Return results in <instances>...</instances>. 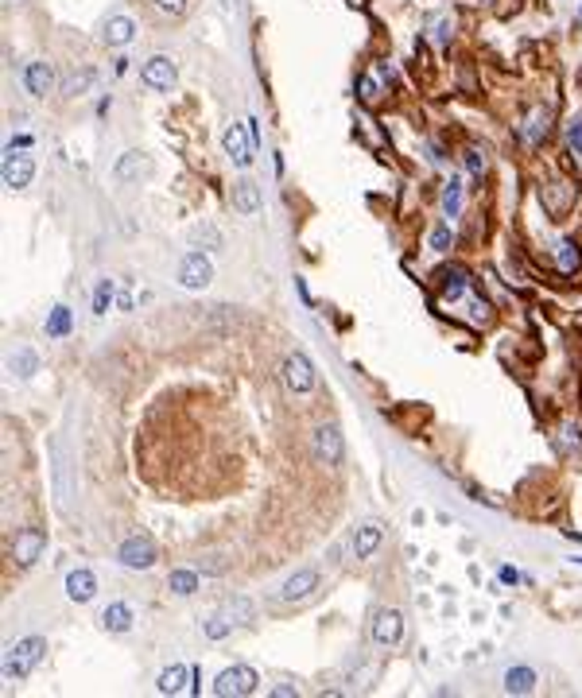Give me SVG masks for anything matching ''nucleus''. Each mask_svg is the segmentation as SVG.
I'll return each mask as SVG.
<instances>
[{
	"instance_id": "nucleus-1",
	"label": "nucleus",
	"mask_w": 582,
	"mask_h": 698,
	"mask_svg": "<svg viewBox=\"0 0 582 698\" xmlns=\"http://www.w3.org/2000/svg\"><path fill=\"white\" fill-rule=\"evenodd\" d=\"M43 652H47V640H43V636H28V640H20L4 656V675L8 679H28L31 671L39 667Z\"/></svg>"
},
{
	"instance_id": "nucleus-2",
	"label": "nucleus",
	"mask_w": 582,
	"mask_h": 698,
	"mask_svg": "<svg viewBox=\"0 0 582 698\" xmlns=\"http://www.w3.org/2000/svg\"><path fill=\"white\" fill-rule=\"evenodd\" d=\"M257 671L252 667H245V664H237V667H225L222 675L214 679V694L218 698H241V694H252L257 691Z\"/></svg>"
},
{
	"instance_id": "nucleus-3",
	"label": "nucleus",
	"mask_w": 582,
	"mask_h": 698,
	"mask_svg": "<svg viewBox=\"0 0 582 698\" xmlns=\"http://www.w3.org/2000/svg\"><path fill=\"white\" fill-rule=\"evenodd\" d=\"M140 78H144V86L148 90H155V93H167L175 82H179V70H175V63L167 55H152L144 63V70H140Z\"/></svg>"
},
{
	"instance_id": "nucleus-4",
	"label": "nucleus",
	"mask_w": 582,
	"mask_h": 698,
	"mask_svg": "<svg viewBox=\"0 0 582 698\" xmlns=\"http://www.w3.org/2000/svg\"><path fill=\"white\" fill-rule=\"evenodd\" d=\"M222 144H225V152H229V159H233L237 167H249V163H252V152H257V144H252V136H249V120H241V125H229L225 136H222Z\"/></svg>"
},
{
	"instance_id": "nucleus-5",
	"label": "nucleus",
	"mask_w": 582,
	"mask_h": 698,
	"mask_svg": "<svg viewBox=\"0 0 582 698\" xmlns=\"http://www.w3.org/2000/svg\"><path fill=\"white\" fill-rule=\"evenodd\" d=\"M117 559L125 563V567H132V570H148L155 563V543L148 540V535H128V540L121 543Z\"/></svg>"
},
{
	"instance_id": "nucleus-6",
	"label": "nucleus",
	"mask_w": 582,
	"mask_h": 698,
	"mask_svg": "<svg viewBox=\"0 0 582 698\" xmlns=\"http://www.w3.org/2000/svg\"><path fill=\"white\" fill-rule=\"evenodd\" d=\"M113 175H117V183H144L155 175V163L144 152H125L117 159V167H113Z\"/></svg>"
},
{
	"instance_id": "nucleus-7",
	"label": "nucleus",
	"mask_w": 582,
	"mask_h": 698,
	"mask_svg": "<svg viewBox=\"0 0 582 698\" xmlns=\"http://www.w3.org/2000/svg\"><path fill=\"white\" fill-rule=\"evenodd\" d=\"M210 279H214V268H210V260L202 252H187L179 264V284L190 287V291H202L210 287Z\"/></svg>"
},
{
	"instance_id": "nucleus-8",
	"label": "nucleus",
	"mask_w": 582,
	"mask_h": 698,
	"mask_svg": "<svg viewBox=\"0 0 582 698\" xmlns=\"http://www.w3.org/2000/svg\"><path fill=\"white\" fill-rule=\"evenodd\" d=\"M315 458H322L326 466H342L346 462V443H342V435H338V427H319L315 431Z\"/></svg>"
},
{
	"instance_id": "nucleus-9",
	"label": "nucleus",
	"mask_w": 582,
	"mask_h": 698,
	"mask_svg": "<svg viewBox=\"0 0 582 698\" xmlns=\"http://www.w3.org/2000/svg\"><path fill=\"white\" fill-rule=\"evenodd\" d=\"M284 384L291 388V392H299V396H307L315 388V369H311V361H307L303 353H291V357L284 361Z\"/></svg>"
},
{
	"instance_id": "nucleus-10",
	"label": "nucleus",
	"mask_w": 582,
	"mask_h": 698,
	"mask_svg": "<svg viewBox=\"0 0 582 698\" xmlns=\"http://www.w3.org/2000/svg\"><path fill=\"white\" fill-rule=\"evenodd\" d=\"M43 547H47L43 528H24V532H16V540H12V555H16L20 567H31V563L43 555Z\"/></svg>"
},
{
	"instance_id": "nucleus-11",
	"label": "nucleus",
	"mask_w": 582,
	"mask_h": 698,
	"mask_svg": "<svg viewBox=\"0 0 582 698\" xmlns=\"http://www.w3.org/2000/svg\"><path fill=\"white\" fill-rule=\"evenodd\" d=\"M35 179V159L24 152H4V187L24 190Z\"/></svg>"
},
{
	"instance_id": "nucleus-12",
	"label": "nucleus",
	"mask_w": 582,
	"mask_h": 698,
	"mask_svg": "<svg viewBox=\"0 0 582 698\" xmlns=\"http://www.w3.org/2000/svg\"><path fill=\"white\" fill-rule=\"evenodd\" d=\"M400 636H404V617L396 609H381L373 617V644L392 648V644H400Z\"/></svg>"
},
{
	"instance_id": "nucleus-13",
	"label": "nucleus",
	"mask_w": 582,
	"mask_h": 698,
	"mask_svg": "<svg viewBox=\"0 0 582 698\" xmlns=\"http://www.w3.org/2000/svg\"><path fill=\"white\" fill-rule=\"evenodd\" d=\"M315 590H319V570H295L284 586L276 590V597L280 602H303V597L315 594Z\"/></svg>"
},
{
	"instance_id": "nucleus-14",
	"label": "nucleus",
	"mask_w": 582,
	"mask_h": 698,
	"mask_svg": "<svg viewBox=\"0 0 582 698\" xmlns=\"http://www.w3.org/2000/svg\"><path fill=\"white\" fill-rule=\"evenodd\" d=\"M194 679H198V667H183V664H175V667H167V671H160V694H183V691H190L194 694Z\"/></svg>"
},
{
	"instance_id": "nucleus-15",
	"label": "nucleus",
	"mask_w": 582,
	"mask_h": 698,
	"mask_svg": "<svg viewBox=\"0 0 582 698\" xmlns=\"http://www.w3.org/2000/svg\"><path fill=\"white\" fill-rule=\"evenodd\" d=\"M93 594H97V578H93V570L78 567V570H70V574H66V597H70V602L86 605Z\"/></svg>"
},
{
	"instance_id": "nucleus-16",
	"label": "nucleus",
	"mask_w": 582,
	"mask_h": 698,
	"mask_svg": "<svg viewBox=\"0 0 582 698\" xmlns=\"http://www.w3.org/2000/svg\"><path fill=\"white\" fill-rule=\"evenodd\" d=\"M101 39H105V47H128V43L136 39V20H132V16H113V20H105Z\"/></svg>"
},
{
	"instance_id": "nucleus-17",
	"label": "nucleus",
	"mask_w": 582,
	"mask_h": 698,
	"mask_svg": "<svg viewBox=\"0 0 582 698\" xmlns=\"http://www.w3.org/2000/svg\"><path fill=\"white\" fill-rule=\"evenodd\" d=\"M381 543H384V528L381 524H361L357 528V535H354L357 559H373V555L381 551Z\"/></svg>"
},
{
	"instance_id": "nucleus-18",
	"label": "nucleus",
	"mask_w": 582,
	"mask_h": 698,
	"mask_svg": "<svg viewBox=\"0 0 582 698\" xmlns=\"http://www.w3.org/2000/svg\"><path fill=\"white\" fill-rule=\"evenodd\" d=\"M51 82H55V74H51L47 63H28V70H24V90L31 97H47Z\"/></svg>"
},
{
	"instance_id": "nucleus-19",
	"label": "nucleus",
	"mask_w": 582,
	"mask_h": 698,
	"mask_svg": "<svg viewBox=\"0 0 582 698\" xmlns=\"http://www.w3.org/2000/svg\"><path fill=\"white\" fill-rule=\"evenodd\" d=\"M101 629L113 632V636H125V632L132 629V609H128L125 602H113V605L101 613Z\"/></svg>"
},
{
	"instance_id": "nucleus-20",
	"label": "nucleus",
	"mask_w": 582,
	"mask_h": 698,
	"mask_svg": "<svg viewBox=\"0 0 582 698\" xmlns=\"http://www.w3.org/2000/svg\"><path fill=\"white\" fill-rule=\"evenodd\" d=\"M8 369H12V373L20 376V381H28V376L39 373V353L28 349V346H20V349L12 353V357H8Z\"/></svg>"
},
{
	"instance_id": "nucleus-21",
	"label": "nucleus",
	"mask_w": 582,
	"mask_h": 698,
	"mask_svg": "<svg viewBox=\"0 0 582 698\" xmlns=\"http://www.w3.org/2000/svg\"><path fill=\"white\" fill-rule=\"evenodd\" d=\"M505 691H509V694H532V691H536V671H532V667H509Z\"/></svg>"
},
{
	"instance_id": "nucleus-22",
	"label": "nucleus",
	"mask_w": 582,
	"mask_h": 698,
	"mask_svg": "<svg viewBox=\"0 0 582 698\" xmlns=\"http://www.w3.org/2000/svg\"><path fill=\"white\" fill-rule=\"evenodd\" d=\"M233 206L241 210V214H252V210H260V190H257V183H249V179H241L233 187Z\"/></svg>"
},
{
	"instance_id": "nucleus-23",
	"label": "nucleus",
	"mask_w": 582,
	"mask_h": 698,
	"mask_svg": "<svg viewBox=\"0 0 582 698\" xmlns=\"http://www.w3.org/2000/svg\"><path fill=\"white\" fill-rule=\"evenodd\" d=\"M74 330V314H70V307H51V314H47V334L51 338H66V334Z\"/></svg>"
},
{
	"instance_id": "nucleus-24",
	"label": "nucleus",
	"mask_w": 582,
	"mask_h": 698,
	"mask_svg": "<svg viewBox=\"0 0 582 698\" xmlns=\"http://www.w3.org/2000/svg\"><path fill=\"white\" fill-rule=\"evenodd\" d=\"M190 249H222V233H218L214 225H198V229H190Z\"/></svg>"
},
{
	"instance_id": "nucleus-25",
	"label": "nucleus",
	"mask_w": 582,
	"mask_h": 698,
	"mask_svg": "<svg viewBox=\"0 0 582 698\" xmlns=\"http://www.w3.org/2000/svg\"><path fill=\"white\" fill-rule=\"evenodd\" d=\"M222 613L233 625H249L252 621V602H245V597H229V602H222Z\"/></svg>"
},
{
	"instance_id": "nucleus-26",
	"label": "nucleus",
	"mask_w": 582,
	"mask_h": 698,
	"mask_svg": "<svg viewBox=\"0 0 582 698\" xmlns=\"http://www.w3.org/2000/svg\"><path fill=\"white\" fill-rule=\"evenodd\" d=\"M559 268L567 272V276H575V272L582 268V252H578V245L571 241V237H567V241H559Z\"/></svg>"
},
{
	"instance_id": "nucleus-27",
	"label": "nucleus",
	"mask_w": 582,
	"mask_h": 698,
	"mask_svg": "<svg viewBox=\"0 0 582 698\" xmlns=\"http://www.w3.org/2000/svg\"><path fill=\"white\" fill-rule=\"evenodd\" d=\"M167 586H171V594H194L198 590V570H175L171 578H167Z\"/></svg>"
},
{
	"instance_id": "nucleus-28",
	"label": "nucleus",
	"mask_w": 582,
	"mask_h": 698,
	"mask_svg": "<svg viewBox=\"0 0 582 698\" xmlns=\"http://www.w3.org/2000/svg\"><path fill=\"white\" fill-rule=\"evenodd\" d=\"M458 210H462V179H451L446 190H443V214L458 217Z\"/></svg>"
},
{
	"instance_id": "nucleus-29",
	"label": "nucleus",
	"mask_w": 582,
	"mask_h": 698,
	"mask_svg": "<svg viewBox=\"0 0 582 698\" xmlns=\"http://www.w3.org/2000/svg\"><path fill=\"white\" fill-rule=\"evenodd\" d=\"M93 82H97V70H93V66H86V70H78V74H70V78H66V93H70V97H78V93L90 90Z\"/></svg>"
},
{
	"instance_id": "nucleus-30",
	"label": "nucleus",
	"mask_w": 582,
	"mask_h": 698,
	"mask_svg": "<svg viewBox=\"0 0 582 698\" xmlns=\"http://www.w3.org/2000/svg\"><path fill=\"white\" fill-rule=\"evenodd\" d=\"M233 629H237V625L229 621V617L222 613V609H218V613H214V617H210V621H206V636H210V640H225V636L233 632Z\"/></svg>"
},
{
	"instance_id": "nucleus-31",
	"label": "nucleus",
	"mask_w": 582,
	"mask_h": 698,
	"mask_svg": "<svg viewBox=\"0 0 582 698\" xmlns=\"http://www.w3.org/2000/svg\"><path fill=\"white\" fill-rule=\"evenodd\" d=\"M466 287H470V276H466L462 268H451V272H446V284H443V295H446V299H458Z\"/></svg>"
},
{
	"instance_id": "nucleus-32",
	"label": "nucleus",
	"mask_w": 582,
	"mask_h": 698,
	"mask_svg": "<svg viewBox=\"0 0 582 698\" xmlns=\"http://www.w3.org/2000/svg\"><path fill=\"white\" fill-rule=\"evenodd\" d=\"M109 299H113V284H109V279H101V284H97V291H93V314H105V311H109Z\"/></svg>"
},
{
	"instance_id": "nucleus-33",
	"label": "nucleus",
	"mask_w": 582,
	"mask_h": 698,
	"mask_svg": "<svg viewBox=\"0 0 582 698\" xmlns=\"http://www.w3.org/2000/svg\"><path fill=\"white\" fill-rule=\"evenodd\" d=\"M446 245H451V229H446V225H435V229H431V249L443 252Z\"/></svg>"
},
{
	"instance_id": "nucleus-34",
	"label": "nucleus",
	"mask_w": 582,
	"mask_h": 698,
	"mask_svg": "<svg viewBox=\"0 0 582 698\" xmlns=\"http://www.w3.org/2000/svg\"><path fill=\"white\" fill-rule=\"evenodd\" d=\"M152 8H160L167 16H183L187 12V0H152Z\"/></svg>"
},
{
	"instance_id": "nucleus-35",
	"label": "nucleus",
	"mask_w": 582,
	"mask_h": 698,
	"mask_svg": "<svg viewBox=\"0 0 582 698\" xmlns=\"http://www.w3.org/2000/svg\"><path fill=\"white\" fill-rule=\"evenodd\" d=\"M567 144L582 155V117H578V120H571V128H567Z\"/></svg>"
},
{
	"instance_id": "nucleus-36",
	"label": "nucleus",
	"mask_w": 582,
	"mask_h": 698,
	"mask_svg": "<svg viewBox=\"0 0 582 698\" xmlns=\"http://www.w3.org/2000/svg\"><path fill=\"white\" fill-rule=\"evenodd\" d=\"M357 90H361V101H373V97H377V82H373V78H361Z\"/></svg>"
},
{
	"instance_id": "nucleus-37",
	"label": "nucleus",
	"mask_w": 582,
	"mask_h": 698,
	"mask_svg": "<svg viewBox=\"0 0 582 698\" xmlns=\"http://www.w3.org/2000/svg\"><path fill=\"white\" fill-rule=\"evenodd\" d=\"M466 167H470L474 175H481V167H485V159H481V152H466Z\"/></svg>"
},
{
	"instance_id": "nucleus-38",
	"label": "nucleus",
	"mask_w": 582,
	"mask_h": 698,
	"mask_svg": "<svg viewBox=\"0 0 582 698\" xmlns=\"http://www.w3.org/2000/svg\"><path fill=\"white\" fill-rule=\"evenodd\" d=\"M35 140L31 136H12V144H8V152H24V148H31Z\"/></svg>"
},
{
	"instance_id": "nucleus-39",
	"label": "nucleus",
	"mask_w": 582,
	"mask_h": 698,
	"mask_svg": "<svg viewBox=\"0 0 582 698\" xmlns=\"http://www.w3.org/2000/svg\"><path fill=\"white\" fill-rule=\"evenodd\" d=\"M501 578H505V582H516V578H520V574H516L513 567H501Z\"/></svg>"
},
{
	"instance_id": "nucleus-40",
	"label": "nucleus",
	"mask_w": 582,
	"mask_h": 698,
	"mask_svg": "<svg viewBox=\"0 0 582 698\" xmlns=\"http://www.w3.org/2000/svg\"><path fill=\"white\" fill-rule=\"evenodd\" d=\"M575 563H582V559H575Z\"/></svg>"
}]
</instances>
